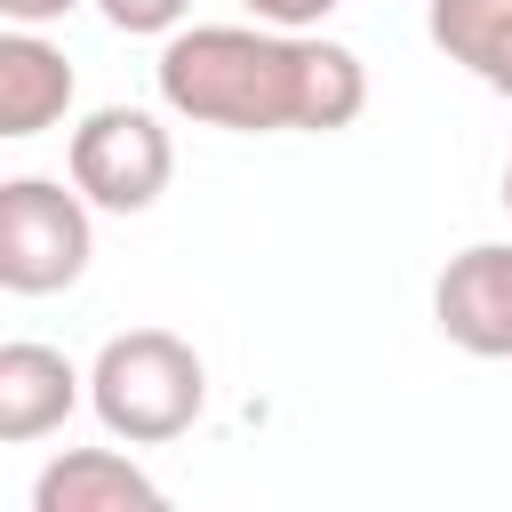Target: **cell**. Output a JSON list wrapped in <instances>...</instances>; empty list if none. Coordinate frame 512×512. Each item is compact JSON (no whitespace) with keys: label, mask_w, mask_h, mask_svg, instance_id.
<instances>
[{"label":"cell","mask_w":512,"mask_h":512,"mask_svg":"<svg viewBox=\"0 0 512 512\" xmlns=\"http://www.w3.org/2000/svg\"><path fill=\"white\" fill-rule=\"evenodd\" d=\"M432 320L472 360H512V240H472L432 280Z\"/></svg>","instance_id":"5b68a950"},{"label":"cell","mask_w":512,"mask_h":512,"mask_svg":"<svg viewBox=\"0 0 512 512\" xmlns=\"http://www.w3.org/2000/svg\"><path fill=\"white\" fill-rule=\"evenodd\" d=\"M72 112V64L56 40H40V24H8L0 32V136H40Z\"/></svg>","instance_id":"ba28073f"},{"label":"cell","mask_w":512,"mask_h":512,"mask_svg":"<svg viewBox=\"0 0 512 512\" xmlns=\"http://www.w3.org/2000/svg\"><path fill=\"white\" fill-rule=\"evenodd\" d=\"M504 208H512V160H504Z\"/></svg>","instance_id":"4fadbf2b"},{"label":"cell","mask_w":512,"mask_h":512,"mask_svg":"<svg viewBox=\"0 0 512 512\" xmlns=\"http://www.w3.org/2000/svg\"><path fill=\"white\" fill-rule=\"evenodd\" d=\"M80 400H88V376H80L56 344H32V336L0 344V440H8V448L48 440Z\"/></svg>","instance_id":"8992f818"},{"label":"cell","mask_w":512,"mask_h":512,"mask_svg":"<svg viewBox=\"0 0 512 512\" xmlns=\"http://www.w3.org/2000/svg\"><path fill=\"white\" fill-rule=\"evenodd\" d=\"M96 256V224H88V192L56 184V176H8L0 184V288L8 296H56L88 272Z\"/></svg>","instance_id":"3957f363"},{"label":"cell","mask_w":512,"mask_h":512,"mask_svg":"<svg viewBox=\"0 0 512 512\" xmlns=\"http://www.w3.org/2000/svg\"><path fill=\"white\" fill-rule=\"evenodd\" d=\"M64 176L88 192V208H104V216H144V208L168 192V176H176V144H168V128H160V112H144V104H104V112H88V120L72 128Z\"/></svg>","instance_id":"277c9868"},{"label":"cell","mask_w":512,"mask_h":512,"mask_svg":"<svg viewBox=\"0 0 512 512\" xmlns=\"http://www.w3.org/2000/svg\"><path fill=\"white\" fill-rule=\"evenodd\" d=\"M96 8H104V24H112V32H160V40H168V32L184 24V8H192V0H96Z\"/></svg>","instance_id":"30bf717a"},{"label":"cell","mask_w":512,"mask_h":512,"mask_svg":"<svg viewBox=\"0 0 512 512\" xmlns=\"http://www.w3.org/2000/svg\"><path fill=\"white\" fill-rule=\"evenodd\" d=\"M168 488L120 448H64L32 480V512H160Z\"/></svg>","instance_id":"52a82bcc"},{"label":"cell","mask_w":512,"mask_h":512,"mask_svg":"<svg viewBox=\"0 0 512 512\" xmlns=\"http://www.w3.org/2000/svg\"><path fill=\"white\" fill-rule=\"evenodd\" d=\"M160 104L192 128L232 136H336L368 112V72L344 40L280 32V24H176L160 40Z\"/></svg>","instance_id":"6da1fadb"},{"label":"cell","mask_w":512,"mask_h":512,"mask_svg":"<svg viewBox=\"0 0 512 512\" xmlns=\"http://www.w3.org/2000/svg\"><path fill=\"white\" fill-rule=\"evenodd\" d=\"M88 408L128 448H168L208 408V368L176 328H120L88 368Z\"/></svg>","instance_id":"7a4b0ae2"},{"label":"cell","mask_w":512,"mask_h":512,"mask_svg":"<svg viewBox=\"0 0 512 512\" xmlns=\"http://www.w3.org/2000/svg\"><path fill=\"white\" fill-rule=\"evenodd\" d=\"M80 0H0V16L8 24H56V16H72Z\"/></svg>","instance_id":"7c38bea8"},{"label":"cell","mask_w":512,"mask_h":512,"mask_svg":"<svg viewBox=\"0 0 512 512\" xmlns=\"http://www.w3.org/2000/svg\"><path fill=\"white\" fill-rule=\"evenodd\" d=\"M240 8H248L256 24H280V32H312V24H320L336 0H240Z\"/></svg>","instance_id":"8fae6325"},{"label":"cell","mask_w":512,"mask_h":512,"mask_svg":"<svg viewBox=\"0 0 512 512\" xmlns=\"http://www.w3.org/2000/svg\"><path fill=\"white\" fill-rule=\"evenodd\" d=\"M432 48L512 104V0H432Z\"/></svg>","instance_id":"9c48e42d"}]
</instances>
